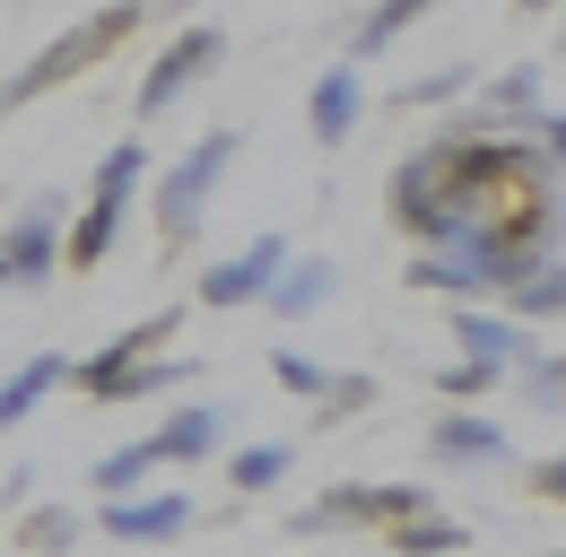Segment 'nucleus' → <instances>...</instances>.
Returning a JSON list of instances; mask_svg holds the SVG:
<instances>
[{
	"instance_id": "nucleus-1",
	"label": "nucleus",
	"mask_w": 566,
	"mask_h": 557,
	"mask_svg": "<svg viewBox=\"0 0 566 557\" xmlns=\"http://www.w3.org/2000/svg\"><path fill=\"white\" fill-rule=\"evenodd\" d=\"M235 148H244V139L218 123V132H201L166 175H157V244H166V253H192V244H201L210 201H218V183H227V166H235Z\"/></svg>"
},
{
	"instance_id": "nucleus-2",
	"label": "nucleus",
	"mask_w": 566,
	"mask_h": 557,
	"mask_svg": "<svg viewBox=\"0 0 566 557\" xmlns=\"http://www.w3.org/2000/svg\"><path fill=\"white\" fill-rule=\"evenodd\" d=\"M436 505V487L419 480H349V487H323L314 505H287V532L296 540H332V532H384V523H401V514H419Z\"/></svg>"
},
{
	"instance_id": "nucleus-3",
	"label": "nucleus",
	"mask_w": 566,
	"mask_h": 557,
	"mask_svg": "<svg viewBox=\"0 0 566 557\" xmlns=\"http://www.w3.org/2000/svg\"><path fill=\"white\" fill-rule=\"evenodd\" d=\"M218 62H227V35H218L210 18H192V27H175V44H166V53L148 62L140 96H132V105H140V123H157V114H175V105H184V96H192V87H201V78H210Z\"/></svg>"
},
{
	"instance_id": "nucleus-4",
	"label": "nucleus",
	"mask_w": 566,
	"mask_h": 557,
	"mask_svg": "<svg viewBox=\"0 0 566 557\" xmlns=\"http://www.w3.org/2000/svg\"><path fill=\"white\" fill-rule=\"evenodd\" d=\"M62 218H71V201H62V192H35V201L0 227L9 287H53V271H62Z\"/></svg>"
},
{
	"instance_id": "nucleus-5",
	"label": "nucleus",
	"mask_w": 566,
	"mask_h": 557,
	"mask_svg": "<svg viewBox=\"0 0 566 557\" xmlns=\"http://www.w3.org/2000/svg\"><path fill=\"white\" fill-rule=\"evenodd\" d=\"M201 523V505L184 496V487H132V496H105V540H123V549H166V540H184Z\"/></svg>"
},
{
	"instance_id": "nucleus-6",
	"label": "nucleus",
	"mask_w": 566,
	"mask_h": 557,
	"mask_svg": "<svg viewBox=\"0 0 566 557\" xmlns=\"http://www.w3.org/2000/svg\"><path fill=\"white\" fill-rule=\"evenodd\" d=\"M227 427H235V418L218 410V401H175V410H166V427H157V435H140V444H148V462H157V471H192V462L227 453Z\"/></svg>"
},
{
	"instance_id": "nucleus-7",
	"label": "nucleus",
	"mask_w": 566,
	"mask_h": 557,
	"mask_svg": "<svg viewBox=\"0 0 566 557\" xmlns=\"http://www.w3.org/2000/svg\"><path fill=\"white\" fill-rule=\"evenodd\" d=\"M96 62H105V53H96V35H87V18H78V27H62V35H53L35 62L18 70V78H0V114H18L27 96H53V87H71L78 70H96Z\"/></svg>"
},
{
	"instance_id": "nucleus-8",
	"label": "nucleus",
	"mask_w": 566,
	"mask_h": 557,
	"mask_svg": "<svg viewBox=\"0 0 566 557\" xmlns=\"http://www.w3.org/2000/svg\"><path fill=\"white\" fill-rule=\"evenodd\" d=\"M427 453H436L444 471H496V462L514 453V435H505L496 418H480L471 401H453V410L427 427Z\"/></svg>"
},
{
	"instance_id": "nucleus-9",
	"label": "nucleus",
	"mask_w": 566,
	"mask_h": 557,
	"mask_svg": "<svg viewBox=\"0 0 566 557\" xmlns=\"http://www.w3.org/2000/svg\"><path fill=\"white\" fill-rule=\"evenodd\" d=\"M287 262V235H253L244 253H227V262H210L201 271V305H218V314H235V305H262V287H271V271Z\"/></svg>"
},
{
	"instance_id": "nucleus-10",
	"label": "nucleus",
	"mask_w": 566,
	"mask_h": 557,
	"mask_svg": "<svg viewBox=\"0 0 566 557\" xmlns=\"http://www.w3.org/2000/svg\"><path fill=\"white\" fill-rule=\"evenodd\" d=\"M175 332H184V305H166V314H148V323H132V332H114L96 357H71V383H78V392H105V383H114L132 357H148V348H175Z\"/></svg>"
},
{
	"instance_id": "nucleus-11",
	"label": "nucleus",
	"mask_w": 566,
	"mask_h": 557,
	"mask_svg": "<svg viewBox=\"0 0 566 557\" xmlns=\"http://www.w3.org/2000/svg\"><path fill=\"white\" fill-rule=\"evenodd\" d=\"M305 123H314V139H323V148H349V139H357V123H366V78H357V62L314 70Z\"/></svg>"
},
{
	"instance_id": "nucleus-12",
	"label": "nucleus",
	"mask_w": 566,
	"mask_h": 557,
	"mask_svg": "<svg viewBox=\"0 0 566 557\" xmlns=\"http://www.w3.org/2000/svg\"><path fill=\"white\" fill-rule=\"evenodd\" d=\"M332 287H340V271H332L323 253H287L280 271H271V287H262V305H271L280 323H305V314L332 305Z\"/></svg>"
},
{
	"instance_id": "nucleus-13",
	"label": "nucleus",
	"mask_w": 566,
	"mask_h": 557,
	"mask_svg": "<svg viewBox=\"0 0 566 557\" xmlns=\"http://www.w3.org/2000/svg\"><path fill=\"white\" fill-rule=\"evenodd\" d=\"M123 218H132V201L87 192V209H78V218H62V262H71V271H105V253L123 244Z\"/></svg>"
},
{
	"instance_id": "nucleus-14",
	"label": "nucleus",
	"mask_w": 566,
	"mask_h": 557,
	"mask_svg": "<svg viewBox=\"0 0 566 557\" xmlns=\"http://www.w3.org/2000/svg\"><path fill=\"white\" fill-rule=\"evenodd\" d=\"M471 96H480V114H489V123L523 132V123L549 105V70H541V62H514V70H496V78H480Z\"/></svg>"
},
{
	"instance_id": "nucleus-15",
	"label": "nucleus",
	"mask_w": 566,
	"mask_h": 557,
	"mask_svg": "<svg viewBox=\"0 0 566 557\" xmlns=\"http://www.w3.org/2000/svg\"><path fill=\"white\" fill-rule=\"evenodd\" d=\"M453 340L471 348V357H496L505 375H514V366L541 348L532 332H523V323H514V314H480V305H453Z\"/></svg>"
},
{
	"instance_id": "nucleus-16",
	"label": "nucleus",
	"mask_w": 566,
	"mask_h": 557,
	"mask_svg": "<svg viewBox=\"0 0 566 557\" xmlns=\"http://www.w3.org/2000/svg\"><path fill=\"white\" fill-rule=\"evenodd\" d=\"M62 383H71V357H62V348L27 357V366L0 383V435H9V427H27V418L44 410V392H62Z\"/></svg>"
},
{
	"instance_id": "nucleus-17",
	"label": "nucleus",
	"mask_w": 566,
	"mask_h": 557,
	"mask_svg": "<svg viewBox=\"0 0 566 557\" xmlns=\"http://www.w3.org/2000/svg\"><path fill=\"white\" fill-rule=\"evenodd\" d=\"M192 366H201V357H132L96 401H105V410H123V401H166V392H184V383H192Z\"/></svg>"
},
{
	"instance_id": "nucleus-18",
	"label": "nucleus",
	"mask_w": 566,
	"mask_h": 557,
	"mask_svg": "<svg viewBox=\"0 0 566 557\" xmlns=\"http://www.w3.org/2000/svg\"><path fill=\"white\" fill-rule=\"evenodd\" d=\"M401 278H410L419 296H453V305H480V296H489V287H480V271H471V262H462L453 244H419Z\"/></svg>"
},
{
	"instance_id": "nucleus-19",
	"label": "nucleus",
	"mask_w": 566,
	"mask_h": 557,
	"mask_svg": "<svg viewBox=\"0 0 566 557\" xmlns=\"http://www.w3.org/2000/svg\"><path fill=\"white\" fill-rule=\"evenodd\" d=\"M384 532H392V549H401V557H462V549H471V523H462V514H436V505L384 523Z\"/></svg>"
},
{
	"instance_id": "nucleus-20",
	"label": "nucleus",
	"mask_w": 566,
	"mask_h": 557,
	"mask_svg": "<svg viewBox=\"0 0 566 557\" xmlns=\"http://www.w3.org/2000/svg\"><path fill=\"white\" fill-rule=\"evenodd\" d=\"M496 296H505L514 323H558L566 314V262L549 253V262H532V271L514 278V287H496Z\"/></svg>"
},
{
	"instance_id": "nucleus-21",
	"label": "nucleus",
	"mask_w": 566,
	"mask_h": 557,
	"mask_svg": "<svg viewBox=\"0 0 566 557\" xmlns=\"http://www.w3.org/2000/svg\"><path fill=\"white\" fill-rule=\"evenodd\" d=\"M427 9H436V0H375V9H366V18L349 27V62H375L384 44H401V35L419 27Z\"/></svg>"
},
{
	"instance_id": "nucleus-22",
	"label": "nucleus",
	"mask_w": 566,
	"mask_h": 557,
	"mask_svg": "<svg viewBox=\"0 0 566 557\" xmlns=\"http://www.w3.org/2000/svg\"><path fill=\"white\" fill-rule=\"evenodd\" d=\"M78 532H87V523H78L71 505H18V549L27 557H71Z\"/></svg>"
},
{
	"instance_id": "nucleus-23",
	"label": "nucleus",
	"mask_w": 566,
	"mask_h": 557,
	"mask_svg": "<svg viewBox=\"0 0 566 557\" xmlns=\"http://www.w3.org/2000/svg\"><path fill=\"white\" fill-rule=\"evenodd\" d=\"M287 471H296V453H287V444H244V453H227V480H235V496H271Z\"/></svg>"
},
{
	"instance_id": "nucleus-24",
	"label": "nucleus",
	"mask_w": 566,
	"mask_h": 557,
	"mask_svg": "<svg viewBox=\"0 0 566 557\" xmlns=\"http://www.w3.org/2000/svg\"><path fill=\"white\" fill-rule=\"evenodd\" d=\"M157 480V462H148V444L132 435V444H114V453H96V471H87V487L96 496H132V487Z\"/></svg>"
},
{
	"instance_id": "nucleus-25",
	"label": "nucleus",
	"mask_w": 566,
	"mask_h": 557,
	"mask_svg": "<svg viewBox=\"0 0 566 557\" xmlns=\"http://www.w3.org/2000/svg\"><path fill=\"white\" fill-rule=\"evenodd\" d=\"M471 87H480V70H471V62H444V70H427V78H410L392 105H410V114H436V105H462Z\"/></svg>"
},
{
	"instance_id": "nucleus-26",
	"label": "nucleus",
	"mask_w": 566,
	"mask_h": 557,
	"mask_svg": "<svg viewBox=\"0 0 566 557\" xmlns=\"http://www.w3.org/2000/svg\"><path fill=\"white\" fill-rule=\"evenodd\" d=\"M514 375H523V401H532L541 418H558V410H566V357H558V348H532Z\"/></svg>"
},
{
	"instance_id": "nucleus-27",
	"label": "nucleus",
	"mask_w": 566,
	"mask_h": 557,
	"mask_svg": "<svg viewBox=\"0 0 566 557\" xmlns=\"http://www.w3.org/2000/svg\"><path fill=\"white\" fill-rule=\"evenodd\" d=\"M140 183H148V148H140V139H114V148L96 157V183H87V192H114V201H132Z\"/></svg>"
},
{
	"instance_id": "nucleus-28",
	"label": "nucleus",
	"mask_w": 566,
	"mask_h": 557,
	"mask_svg": "<svg viewBox=\"0 0 566 557\" xmlns=\"http://www.w3.org/2000/svg\"><path fill=\"white\" fill-rule=\"evenodd\" d=\"M375 410V375H332L323 401H314V427H349V418Z\"/></svg>"
},
{
	"instance_id": "nucleus-29",
	"label": "nucleus",
	"mask_w": 566,
	"mask_h": 557,
	"mask_svg": "<svg viewBox=\"0 0 566 557\" xmlns=\"http://www.w3.org/2000/svg\"><path fill=\"white\" fill-rule=\"evenodd\" d=\"M496 383H505V366H496V357H471V348H462L453 366H436V392H444V401H480Z\"/></svg>"
},
{
	"instance_id": "nucleus-30",
	"label": "nucleus",
	"mask_w": 566,
	"mask_h": 557,
	"mask_svg": "<svg viewBox=\"0 0 566 557\" xmlns=\"http://www.w3.org/2000/svg\"><path fill=\"white\" fill-rule=\"evenodd\" d=\"M271 375H280V392H296V401H323V383H332V366L305 357V348H271Z\"/></svg>"
},
{
	"instance_id": "nucleus-31",
	"label": "nucleus",
	"mask_w": 566,
	"mask_h": 557,
	"mask_svg": "<svg viewBox=\"0 0 566 557\" xmlns=\"http://www.w3.org/2000/svg\"><path fill=\"white\" fill-rule=\"evenodd\" d=\"M148 9H157V0H105V9L87 18V35H96V53H114L123 35H140V27H148Z\"/></svg>"
},
{
	"instance_id": "nucleus-32",
	"label": "nucleus",
	"mask_w": 566,
	"mask_h": 557,
	"mask_svg": "<svg viewBox=\"0 0 566 557\" xmlns=\"http://www.w3.org/2000/svg\"><path fill=\"white\" fill-rule=\"evenodd\" d=\"M523 480H532V496H541V505H558V496H566V462H558V453H541Z\"/></svg>"
},
{
	"instance_id": "nucleus-33",
	"label": "nucleus",
	"mask_w": 566,
	"mask_h": 557,
	"mask_svg": "<svg viewBox=\"0 0 566 557\" xmlns=\"http://www.w3.org/2000/svg\"><path fill=\"white\" fill-rule=\"evenodd\" d=\"M549 9H558V0H514V18H549Z\"/></svg>"
},
{
	"instance_id": "nucleus-34",
	"label": "nucleus",
	"mask_w": 566,
	"mask_h": 557,
	"mask_svg": "<svg viewBox=\"0 0 566 557\" xmlns=\"http://www.w3.org/2000/svg\"><path fill=\"white\" fill-rule=\"evenodd\" d=\"M0 296H9V262H0Z\"/></svg>"
},
{
	"instance_id": "nucleus-35",
	"label": "nucleus",
	"mask_w": 566,
	"mask_h": 557,
	"mask_svg": "<svg viewBox=\"0 0 566 557\" xmlns=\"http://www.w3.org/2000/svg\"><path fill=\"white\" fill-rule=\"evenodd\" d=\"M541 557H558V549H541Z\"/></svg>"
}]
</instances>
